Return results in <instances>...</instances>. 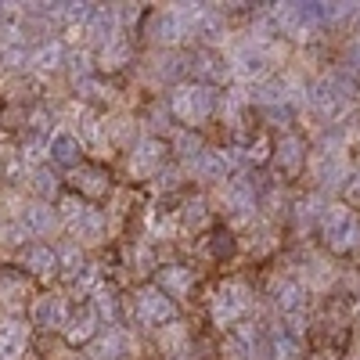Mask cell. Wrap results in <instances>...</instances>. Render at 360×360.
Listing matches in <instances>:
<instances>
[{
  "label": "cell",
  "instance_id": "6da1fadb",
  "mask_svg": "<svg viewBox=\"0 0 360 360\" xmlns=\"http://www.w3.org/2000/svg\"><path fill=\"white\" fill-rule=\"evenodd\" d=\"M249 310H252V288L238 278L220 281L209 295V317H213L220 332H234L238 324H245Z\"/></svg>",
  "mask_w": 360,
  "mask_h": 360
},
{
  "label": "cell",
  "instance_id": "7a4b0ae2",
  "mask_svg": "<svg viewBox=\"0 0 360 360\" xmlns=\"http://www.w3.org/2000/svg\"><path fill=\"white\" fill-rule=\"evenodd\" d=\"M169 112L184 123L188 130L202 127L209 115L217 112V90L195 79V83H176L173 86V94H169Z\"/></svg>",
  "mask_w": 360,
  "mask_h": 360
},
{
  "label": "cell",
  "instance_id": "3957f363",
  "mask_svg": "<svg viewBox=\"0 0 360 360\" xmlns=\"http://www.w3.org/2000/svg\"><path fill=\"white\" fill-rule=\"evenodd\" d=\"M321 238H324V245L346 256V252H356L360 249V217H356V209L353 205H328V213L321 220Z\"/></svg>",
  "mask_w": 360,
  "mask_h": 360
},
{
  "label": "cell",
  "instance_id": "277c9868",
  "mask_svg": "<svg viewBox=\"0 0 360 360\" xmlns=\"http://www.w3.org/2000/svg\"><path fill=\"white\" fill-rule=\"evenodd\" d=\"M310 173L324 191H339V188L346 191L349 176H353V162H349L342 144L328 141V144L317 148V152H310Z\"/></svg>",
  "mask_w": 360,
  "mask_h": 360
},
{
  "label": "cell",
  "instance_id": "5b68a950",
  "mask_svg": "<svg viewBox=\"0 0 360 360\" xmlns=\"http://www.w3.org/2000/svg\"><path fill=\"white\" fill-rule=\"evenodd\" d=\"M62 220H65L69 234L79 238V245L101 242V238H105V227H108L101 209L86 205V202H79V198H65V202H62Z\"/></svg>",
  "mask_w": 360,
  "mask_h": 360
},
{
  "label": "cell",
  "instance_id": "8992f818",
  "mask_svg": "<svg viewBox=\"0 0 360 360\" xmlns=\"http://www.w3.org/2000/svg\"><path fill=\"white\" fill-rule=\"evenodd\" d=\"M134 317H137V324H144V328H162L166 324H173L176 321V303L159 288V285H148V288H141L137 295H134Z\"/></svg>",
  "mask_w": 360,
  "mask_h": 360
},
{
  "label": "cell",
  "instance_id": "52a82bcc",
  "mask_svg": "<svg viewBox=\"0 0 360 360\" xmlns=\"http://www.w3.org/2000/svg\"><path fill=\"white\" fill-rule=\"evenodd\" d=\"M217 202L227 209L234 220H256V209H259V202H256V188L249 184L245 176H231V180H224V184L217 188Z\"/></svg>",
  "mask_w": 360,
  "mask_h": 360
},
{
  "label": "cell",
  "instance_id": "ba28073f",
  "mask_svg": "<svg viewBox=\"0 0 360 360\" xmlns=\"http://www.w3.org/2000/svg\"><path fill=\"white\" fill-rule=\"evenodd\" d=\"M162 162H166V141H159L155 134H148V137H137V141H134V152H130V176H137V180L159 176Z\"/></svg>",
  "mask_w": 360,
  "mask_h": 360
},
{
  "label": "cell",
  "instance_id": "9c48e42d",
  "mask_svg": "<svg viewBox=\"0 0 360 360\" xmlns=\"http://www.w3.org/2000/svg\"><path fill=\"white\" fill-rule=\"evenodd\" d=\"M234 155L231 152H224V148H202V155H195L191 162H188V173L191 176H198V180H209V184H224V180H231V173H234Z\"/></svg>",
  "mask_w": 360,
  "mask_h": 360
},
{
  "label": "cell",
  "instance_id": "30bf717a",
  "mask_svg": "<svg viewBox=\"0 0 360 360\" xmlns=\"http://www.w3.org/2000/svg\"><path fill=\"white\" fill-rule=\"evenodd\" d=\"M224 353H227V360H266L270 346L263 342L259 328L252 321H245V324H238L234 332H227V349Z\"/></svg>",
  "mask_w": 360,
  "mask_h": 360
},
{
  "label": "cell",
  "instance_id": "8fae6325",
  "mask_svg": "<svg viewBox=\"0 0 360 360\" xmlns=\"http://www.w3.org/2000/svg\"><path fill=\"white\" fill-rule=\"evenodd\" d=\"M274 162L281 166V173L295 176V173H303L310 166V148L307 141L299 137V134H281L274 141Z\"/></svg>",
  "mask_w": 360,
  "mask_h": 360
},
{
  "label": "cell",
  "instance_id": "7c38bea8",
  "mask_svg": "<svg viewBox=\"0 0 360 360\" xmlns=\"http://www.w3.org/2000/svg\"><path fill=\"white\" fill-rule=\"evenodd\" d=\"M130 353H134V339H130L127 328H108V332H101L86 346L90 360H127Z\"/></svg>",
  "mask_w": 360,
  "mask_h": 360
},
{
  "label": "cell",
  "instance_id": "4fadbf2b",
  "mask_svg": "<svg viewBox=\"0 0 360 360\" xmlns=\"http://www.w3.org/2000/svg\"><path fill=\"white\" fill-rule=\"evenodd\" d=\"M270 295H274V307L285 314V317H299L307 310V288L299 285V278L285 274V278H274L270 285Z\"/></svg>",
  "mask_w": 360,
  "mask_h": 360
},
{
  "label": "cell",
  "instance_id": "5bb4252c",
  "mask_svg": "<svg viewBox=\"0 0 360 360\" xmlns=\"http://www.w3.org/2000/svg\"><path fill=\"white\" fill-rule=\"evenodd\" d=\"M335 278H339V270L324 256H314V252L303 259V266H299V285H303L307 292H328L335 285Z\"/></svg>",
  "mask_w": 360,
  "mask_h": 360
},
{
  "label": "cell",
  "instance_id": "9a60e30c",
  "mask_svg": "<svg viewBox=\"0 0 360 360\" xmlns=\"http://www.w3.org/2000/svg\"><path fill=\"white\" fill-rule=\"evenodd\" d=\"M69 303L62 295H40L33 303V324L40 328H51V332H65L69 328Z\"/></svg>",
  "mask_w": 360,
  "mask_h": 360
},
{
  "label": "cell",
  "instance_id": "2e32d148",
  "mask_svg": "<svg viewBox=\"0 0 360 360\" xmlns=\"http://www.w3.org/2000/svg\"><path fill=\"white\" fill-rule=\"evenodd\" d=\"M159 288L173 299V303H180V299H188L195 292V270L184 266V263H166L159 270Z\"/></svg>",
  "mask_w": 360,
  "mask_h": 360
},
{
  "label": "cell",
  "instance_id": "e0dca14e",
  "mask_svg": "<svg viewBox=\"0 0 360 360\" xmlns=\"http://www.w3.org/2000/svg\"><path fill=\"white\" fill-rule=\"evenodd\" d=\"M25 346H29V324L22 317L0 321V360H22Z\"/></svg>",
  "mask_w": 360,
  "mask_h": 360
},
{
  "label": "cell",
  "instance_id": "ac0fdd59",
  "mask_svg": "<svg viewBox=\"0 0 360 360\" xmlns=\"http://www.w3.org/2000/svg\"><path fill=\"white\" fill-rule=\"evenodd\" d=\"M18 227H22V234L44 238V234H51L58 227V217H54V209L47 202H33V205H25L18 213Z\"/></svg>",
  "mask_w": 360,
  "mask_h": 360
},
{
  "label": "cell",
  "instance_id": "d6986e66",
  "mask_svg": "<svg viewBox=\"0 0 360 360\" xmlns=\"http://www.w3.org/2000/svg\"><path fill=\"white\" fill-rule=\"evenodd\" d=\"M22 266H29L37 278H54L58 274V266H62V259H58V252L44 242H33V245H25L22 249Z\"/></svg>",
  "mask_w": 360,
  "mask_h": 360
},
{
  "label": "cell",
  "instance_id": "ffe728a7",
  "mask_svg": "<svg viewBox=\"0 0 360 360\" xmlns=\"http://www.w3.org/2000/svg\"><path fill=\"white\" fill-rule=\"evenodd\" d=\"M278 25L285 29L288 37L307 40V37H310V29H314V11L303 8V4H285V8L278 11Z\"/></svg>",
  "mask_w": 360,
  "mask_h": 360
},
{
  "label": "cell",
  "instance_id": "44dd1931",
  "mask_svg": "<svg viewBox=\"0 0 360 360\" xmlns=\"http://www.w3.org/2000/svg\"><path fill=\"white\" fill-rule=\"evenodd\" d=\"M72 184L86 198H101V195H108V173L101 166H76L72 169Z\"/></svg>",
  "mask_w": 360,
  "mask_h": 360
},
{
  "label": "cell",
  "instance_id": "7402d4cb",
  "mask_svg": "<svg viewBox=\"0 0 360 360\" xmlns=\"http://www.w3.org/2000/svg\"><path fill=\"white\" fill-rule=\"evenodd\" d=\"M159 349L166 356H188L191 353V335H188V324L184 321H173L159 332Z\"/></svg>",
  "mask_w": 360,
  "mask_h": 360
},
{
  "label": "cell",
  "instance_id": "603a6c76",
  "mask_svg": "<svg viewBox=\"0 0 360 360\" xmlns=\"http://www.w3.org/2000/svg\"><path fill=\"white\" fill-rule=\"evenodd\" d=\"M79 155H83V141H79L76 134L62 130V134L51 137V159H54V162H62V166H83Z\"/></svg>",
  "mask_w": 360,
  "mask_h": 360
},
{
  "label": "cell",
  "instance_id": "cb8c5ba5",
  "mask_svg": "<svg viewBox=\"0 0 360 360\" xmlns=\"http://www.w3.org/2000/svg\"><path fill=\"white\" fill-rule=\"evenodd\" d=\"M65 339H69V346H79V342H94L98 339V314L94 310H83L79 317H72L69 321V328H65Z\"/></svg>",
  "mask_w": 360,
  "mask_h": 360
},
{
  "label": "cell",
  "instance_id": "d4e9b609",
  "mask_svg": "<svg viewBox=\"0 0 360 360\" xmlns=\"http://www.w3.org/2000/svg\"><path fill=\"white\" fill-rule=\"evenodd\" d=\"M266 360H303V342H299V335H295V332L278 335L274 342H270Z\"/></svg>",
  "mask_w": 360,
  "mask_h": 360
},
{
  "label": "cell",
  "instance_id": "484cf974",
  "mask_svg": "<svg viewBox=\"0 0 360 360\" xmlns=\"http://www.w3.org/2000/svg\"><path fill=\"white\" fill-rule=\"evenodd\" d=\"M90 310L98 314V321H108V324L115 328V321H119V299H115V292L101 285V288L94 292V307H90Z\"/></svg>",
  "mask_w": 360,
  "mask_h": 360
},
{
  "label": "cell",
  "instance_id": "4316f807",
  "mask_svg": "<svg viewBox=\"0 0 360 360\" xmlns=\"http://www.w3.org/2000/svg\"><path fill=\"white\" fill-rule=\"evenodd\" d=\"M324 213H328L324 198H321V195H310V198L299 202V213H295V220H299V227H307V224H321V220H324Z\"/></svg>",
  "mask_w": 360,
  "mask_h": 360
},
{
  "label": "cell",
  "instance_id": "83f0119b",
  "mask_svg": "<svg viewBox=\"0 0 360 360\" xmlns=\"http://www.w3.org/2000/svg\"><path fill=\"white\" fill-rule=\"evenodd\" d=\"M127 62H130V47L119 40V37H112L105 44V51H101V69H119V65H127Z\"/></svg>",
  "mask_w": 360,
  "mask_h": 360
},
{
  "label": "cell",
  "instance_id": "f1b7e54d",
  "mask_svg": "<svg viewBox=\"0 0 360 360\" xmlns=\"http://www.w3.org/2000/svg\"><path fill=\"white\" fill-rule=\"evenodd\" d=\"M180 220H184L188 231L205 227V220H209V205H205V198H191V202H184V213H180Z\"/></svg>",
  "mask_w": 360,
  "mask_h": 360
},
{
  "label": "cell",
  "instance_id": "f546056e",
  "mask_svg": "<svg viewBox=\"0 0 360 360\" xmlns=\"http://www.w3.org/2000/svg\"><path fill=\"white\" fill-rule=\"evenodd\" d=\"M173 148H176V155L180 159H195V155H202V141L195 137V130H180V134H173Z\"/></svg>",
  "mask_w": 360,
  "mask_h": 360
},
{
  "label": "cell",
  "instance_id": "4dcf8cb0",
  "mask_svg": "<svg viewBox=\"0 0 360 360\" xmlns=\"http://www.w3.org/2000/svg\"><path fill=\"white\" fill-rule=\"evenodd\" d=\"M25 285L18 281V278H0V303L4 307H18V303H25Z\"/></svg>",
  "mask_w": 360,
  "mask_h": 360
},
{
  "label": "cell",
  "instance_id": "1f68e13d",
  "mask_svg": "<svg viewBox=\"0 0 360 360\" xmlns=\"http://www.w3.org/2000/svg\"><path fill=\"white\" fill-rule=\"evenodd\" d=\"M33 65L37 69H58V65H62V44H44L33 54Z\"/></svg>",
  "mask_w": 360,
  "mask_h": 360
},
{
  "label": "cell",
  "instance_id": "d6a6232c",
  "mask_svg": "<svg viewBox=\"0 0 360 360\" xmlns=\"http://www.w3.org/2000/svg\"><path fill=\"white\" fill-rule=\"evenodd\" d=\"M33 180H37V191H40V195H54V191H58V176H54L51 169H37Z\"/></svg>",
  "mask_w": 360,
  "mask_h": 360
},
{
  "label": "cell",
  "instance_id": "836d02e7",
  "mask_svg": "<svg viewBox=\"0 0 360 360\" xmlns=\"http://www.w3.org/2000/svg\"><path fill=\"white\" fill-rule=\"evenodd\" d=\"M346 198H349V202H360V166L353 169L349 184H346Z\"/></svg>",
  "mask_w": 360,
  "mask_h": 360
},
{
  "label": "cell",
  "instance_id": "e575fe53",
  "mask_svg": "<svg viewBox=\"0 0 360 360\" xmlns=\"http://www.w3.org/2000/svg\"><path fill=\"white\" fill-rule=\"evenodd\" d=\"M314 360H324V356H314Z\"/></svg>",
  "mask_w": 360,
  "mask_h": 360
}]
</instances>
